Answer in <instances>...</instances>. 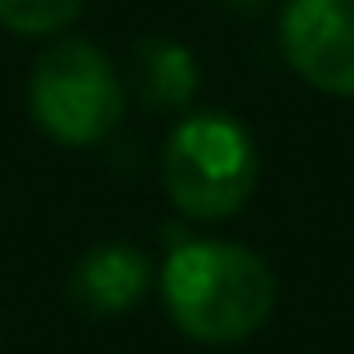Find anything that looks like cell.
Returning a JSON list of instances; mask_svg holds the SVG:
<instances>
[{"mask_svg": "<svg viewBox=\"0 0 354 354\" xmlns=\"http://www.w3.org/2000/svg\"><path fill=\"white\" fill-rule=\"evenodd\" d=\"M225 5H234V9H265L269 0H225Z\"/></svg>", "mask_w": 354, "mask_h": 354, "instance_id": "8", "label": "cell"}, {"mask_svg": "<svg viewBox=\"0 0 354 354\" xmlns=\"http://www.w3.org/2000/svg\"><path fill=\"white\" fill-rule=\"evenodd\" d=\"M166 198L189 220H229L260 184V153L247 126L225 113H193L162 148Z\"/></svg>", "mask_w": 354, "mask_h": 354, "instance_id": "2", "label": "cell"}, {"mask_svg": "<svg viewBox=\"0 0 354 354\" xmlns=\"http://www.w3.org/2000/svg\"><path fill=\"white\" fill-rule=\"evenodd\" d=\"M153 292V260L130 242H99L72 265L68 301L90 319H121Z\"/></svg>", "mask_w": 354, "mask_h": 354, "instance_id": "5", "label": "cell"}, {"mask_svg": "<svg viewBox=\"0 0 354 354\" xmlns=\"http://www.w3.org/2000/svg\"><path fill=\"white\" fill-rule=\"evenodd\" d=\"M86 9V0H0V27L14 36H59Z\"/></svg>", "mask_w": 354, "mask_h": 354, "instance_id": "7", "label": "cell"}, {"mask_svg": "<svg viewBox=\"0 0 354 354\" xmlns=\"http://www.w3.org/2000/svg\"><path fill=\"white\" fill-rule=\"evenodd\" d=\"M157 283L171 323L202 346H234L256 337L278 301L274 269L256 251L220 238L175 242Z\"/></svg>", "mask_w": 354, "mask_h": 354, "instance_id": "1", "label": "cell"}, {"mask_svg": "<svg viewBox=\"0 0 354 354\" xmlns=\"http://www.w3.org/2000/svg\"><path fill=\"white\" fill-rule=\"evenodd\" d=\"M283 59L323 95H354V0H287Z\"/></svg>", "mask_w": 354, "mask_h": 354, "instance_id": "4", "label": "cell"}, {"mask_svg": "<svg viewBox=\"0 0 354 354\" xmlns=\"http://www.w3.org/2000/svg\"><path fill=\"white\" fill-rule=\"evenodd\" d=\"M130 68H135V95L153 113H180V108H189L198 99L202 72H198L193 50L180 41H162V36L139 41Z\"/></svg>", "mask_w": 354, "mask_h": 354, "instance_id": "6", "label": "cell"}, {"mask_svg": "<svg viewBox=\"0 0 354 354\" xmlns=\"http://www.w3.org/2000/svg\"><path fill=\"white\" fill-rule=\"evenodd\" d=\"M27 113L54 144L95 148L126 117V86L99 45L59 41L27 77Z\"/></svg>", "mask_w": 354, "mask_h": 354, "instance_id": "3", "label": "cell"}]
</instances>
